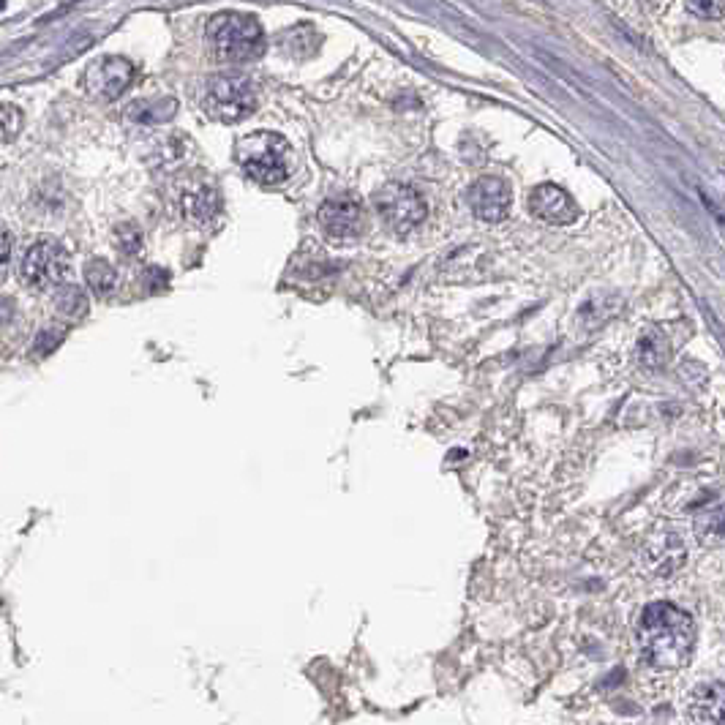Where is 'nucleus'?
<instances>
[{
    "label": "nucleus",
    "mask_w": 725,
    "mask_h": 725,
    "mask_svg": "<svg viewBox=\"0 0 725 725\" xmlns=\"http://www.w3.org/2000/svg\"><path fill=\"white\" fill-rule=\"evenodd\" d=\"M60 338H63V333H60L58 328H44L36 336V344H33V355H50L52 349L58 347L60 344Z\"/></svg>",
    "instance_id": "aec40b11"
},
{
    "label": "nucleus",
    "mask_w": 725,
    "mask_h": 725,
    "mask_svg": "<svg viewBox=\"0 0 725 725\" xmlns=\"http://www.w3.org/2000/svg\"><path fill=\"white\" fill-rule=\"evenodd\" d=\"M22 129V112L17 107H0V140H14Z\"/></svg>",
    "instance_id": "f3484780"
},
{
    "label": "nucleus",
    "mask_w": 725,
    "mask_h": 725,
    "mask_svg": "<svg viewBox=\"0 0 725 725\" xmlns=\"http://www.w3.org/2000/svg\"><path fill=\"white\" fill-rule=\"evenodd\" d=\"M698 537L701 540H723L725 537V510H717L712 516L698 521Z\"/></svg>",
    "instance_id": "a211bd4d"
},
{
    "label": "nucleus",
    "mask_w": 725,
    "mask_h": 725,
    "mask_svg": "<svg viewBox=\"0 0 725 725\" xmlns=\"http://www.w3.org/2000/svg\"><path fill=\"white\" fill-rule=\"evenodd\" d=\"M69 273V251L63 249L58 240H39L36 246H30V251L22 259V281L30 289H39V292L63 287Z\"/></svg>",
    "instance_id": "423d86ee"
},
{
    "label": "nucleus",
    "mask_w": 725,
    "mask_h": 725,
    "mask_svg": "<svg viewBox=\"0 0 725 725\" xmlns=\"http://www.w3.org/2000/svg\"><path fill=\"white\" fill-rule=\"evenodd\" d=\"M363 205L360 199L341 194V197L328 199L322 208H319V224L328 232L333 240H352L358 238L363 232Z\"/></svg>",
    "instance_id": "0eeeda50"
},
{
    "label": "nucleus",
    "mask_w": 725,
    "mask_h": 725,
    "mask_svg": "<svg viewBox=\"0 0 725 725\" xmlns=\"http://www.w3.org/2000/svg\"><path fill=\"white\" fill-rule=\"evenodd\" d=\"M55 308H58L63 317H80L82 311L88 308V298H85V289L77 284H63L55 295Z\"/></svg>",
    "instance_id": "dca6fc26"
},
{
    "label": "nucleus",
    "mask_w": 725,
    "mask_h": 725,
    "mask_svg": "<svg viewBox=\"0 0 725 725\" xmlns=\"http://www.w3.org/2000/svg\"><path fill=\"white\" fill-rule=\"evenodd\" d=\"M210 50L221 60L243 63L262 55L265 50V33L259 22L246 14H219L208 22Z\"/></svg>",
    "instance_id": "7ed1b4c3"
},
{
    "label": "nucleus",
    "mask_w": 725,
    "mask_h": 725,
    "mask_svg": "<svg viewBox=\"0 0 725 725\" xmlns=\"http://www.w3.org/2000/svg\"><path fill=\"white\" fill-rule=\"evenodd\" d=\"M529 213L535 219L546 221V224H554V227H565V224H573V221L581 216L578 205L570 199L565 189H559L554 183H543L537 186L532 194H529Z\"/></svg>",
    "instance_id": "9d476101"
},
{
    "label": "nucleus",
    "mask_w": 725,
    "mask_h": 725,
    "mask_svg": "<svg viewBox=\"0 0 725 725\" xmlns=\"http://www.w3.org/2000/svg\"><path fill=\"white\" fill-rule=\"evenodd\" d=\"M668 355H671V347H668V341L666 336L660 333V330H652V333H646L644 338H641V344H638V358H641V363H646V366H663L668 360Z\"/></svg>",
    "instance_id": "2eb2a0df"
},
{
    "label": "nucleus",
    "mask_w": 725,
    "mask_h": 725,
    "mask_svg": "<svg viewBox=\"0 0 725 725\" xmlns=\"http://www.w3.org/2000/svg\"><path fill=\"white\" fill-rule=\"evenodd\" d=\"M374 208L398 235H407L426 221V199L407 183H388L374 194Z\"/></svg>",
    "instance_id": "39448f33"
},
{
    "label": "nucleus",
    "mask_w": 725,
    "mask_h": 725,
    "mask_svg": "<svg viewBox=\"0 0 725 725\" xmlns=\"http://www.w3.org/2000/svg\"><path fill=\"white\" fill-rule=\"evenodd\" d=\"M202 107L213 120L240 123L257 107V90L246 77H216L205 90Z\"/></svg>",
    "instance_id": "20e7f679"
},
{
    "label": "nucleus",
    "mask_w": 725,
    "mask_h": 725,
    "mask_svg": "<svg viewBox=\"0 0 725 725\" xmlns=\"http://www.w3.org/2000/svg\"><path fill=\"white\" fill-rule=\"evenodd\" d=\"M9 259H11V240L9 235L0 232V276H3L6 268H9Z\"/></svg>",
    "instance_id": "412c9836"
},
{
    "label": "nucleus",
    "mask_w": 725,
    "mask_h": 725,
    "mask_svg": "<svg viewBox=\"0 0 725 725\" xmlns=\"http://www.w3.org/2000/svg\"><path fill=\"white\" fill-rule=\"evenodd\" d=\"M118 249L123 251V254H137V251L142 249V232L140 227H134V224H123V227H118Z\"/></svg>",
    "instance_id": "6ab92c4d"
},
{
    "label": "nucleus",
    "mask_w": 725,
    "mask_h": 725,
    "mask_svg": "<svg viewBox=\"0 0 725 725\" xmlns=\"http://www.w3.org/2000/svg\"><path fill=\"white\" fill-rule=\"evenodd\" d=\"M235 161L259 186H279L289 175V145L281 134L254 131L235 145Z\"/></svg>",
    "instance_id": "f03ea898"
},
{
    "label": "nucleus",
    "mask_w": 725,
    "mask_h": 725,
    "mask_svg": "<svg viewBox=\"0 0 725 725\" xmlns=\"http://www.w3.org/2000/svg\"><path fill=\"white\" fill-rule=\"evenodd\" d=\"M690 9L701 11V14H717V11H720V6H712V3H706V6H696V3H690Z\"/></svg>",
    "instance_id": "4be33fe9"
},
{
    "label": "nucleus",
    "mask_w": 725,
    "mask_h": 725,
    "mask_svg": "<svg viewBox=\"0 0 725 725\" xmlns=\"http://www.w3.org/2000/svg\"><path fill=\"white\" fill-rule=\"evenodd\" d=\"M646 557H649V565H652L655 573L668 576V573H674L676 567L685 562V543L674 532H660V535L649 540Z\"/></svg>",
    "instance_id": "f8f14e48"
},
{
    "label": "nucleus",
    "mask_w": 725,
    "mask_h": 725,
    "mask_svg": "<svg viewBox=\"0 0 725 725\" xmlns=\"http://www.w3.org/2000/svg\"><path fill=\"white\" fill-rule=\"evenodd\" d=\"M180 205H183V213H186L191 221H197V224H210V221L219 216L221 197L213 186H194V189H189L183 194Z\"/></svg>",
    "instance_id": "ddd939ff"
},
{
    "label": "nucleus",
    "mask_w": 725,
    "mask_h": 725,
    "mask_svg": "<svg viewBox=\"0 0 725 725\" xmlns=\"http://www.w3.org/2000/svg\"><path fill=\"white\" fill-rule=\"evenodd\" d=\"M690 725H725V682L698 685L687 698Z\"/></svg>",
    "instance_id": "9b49d317"
},
{
    "label": "nucleus",
    "mask_w": 725,
    "mask_h": 725,
    "mask_svg": "<svg viewBox=\"0 0 725 725\" xmlns=\"http://www.w3.org/2000/svg\"><path fill=\"white\" fill-rule=\"evenodd\" d=\"M638 649L657 671H679L687 666L696 646V625L690 614L671 603H652L638 616Z\"/></svg>",
    "instance_id": "f257e3e1"
},
{
    "label": "nucleus",
    "mask_w": 725,
    "mask_h": 725,
    "mask_svg": "<svg viewBox=\"0 0 725 725\" xmlns=\"http://www.w3.org/2000/svg\"><path fill=\"white\" fill-rule=\"evenodd\" d=\"M85 284L96 298H110L112 292L118 289V270L104 259H93L85 268Z\"/></svg>",
    "instance_id": "4468645a"
},
{
    "label": "nucleus",
    "mask_w": 725,
    "mask_h": 725,
    "mask_svg": "<svg viewBox=\"0 0 725 725\" xmlns=\"http://www.w3.org/2000/svg\"><path fill=\"white\" fill-rule=\"evenodd\" d=\"M467 205L480 221L497 224L510 213V186L502 178L486 175L472 183V189L467 191Z\"/></svg>",
    "instance_id": "6e6552de"
},
{
    "label": "nucleus",
    "mask_w": 725,
    "mask_h": 725,
    "mask_svg": "<svg viewBox=\"0 0 725 725\" xmlns=\"http://www.w3.org/2000/svg\"><path fill=\"white\" fill-rule=\"evenodd\" d=\"M134 80V66L123 58H101L85 71V88L99 99H118Z\"/></svg>",
    "instance_id": "1a4fd4ad"
}]
</instances>
